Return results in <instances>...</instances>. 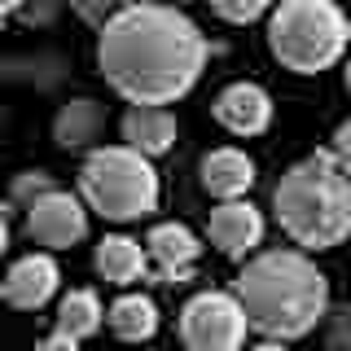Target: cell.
Instances as JSON below:
<instances>
[{"instance_id": "cell-3", "label": "cell", "mask_w": 351, "mask_h": 351, "mask_svg": "<svg viewBox=\"0 0 351 351\" xmlns=\"http://www.w3.org/2000/svg\"><path fill=\"white\" fill-rule=\"evenodd\" d=\"M277 224L294 246L307 250H329L351 237V171L329 154L294 162L272 189Z\"/></svg>"}, {"instance_id": "cell-27", "label": "cell", "mask_w": 351, "mask_h": 351, "mask_svg": "<svg viewBox=\"0 0 351 351\" xmlns=\"http://www.w3.org/2000/svg\"><path fill=\"white\" fill-rule=\"evenodd\" d=\"M0 299H5V294H0Z\"/></svg>"}, {"instance_id": "cell-26", "label": "cell", "mask_w": 351, "mask_h": 351, "mask_svg": "<svg viewBox=\"0 0 351 351\" xmlns=\"http://www.w3.org/2000/svg\"><path fill=\"white\" fill-rule=\"evenodd\" d=\"M167 5H184V0H167Z\"/></svg>"}, {"instance_id": "cell-1", "label": "cell", "mask_w": 351, "mask_h": 351, "mask_svg": "<svg viewBox=\"0 0 351 351\" xmlns=\"http://www.w3.org/2000/svg\"><path fill=\"white\" fill-rule=\"evenodd\" d=\"M97 66L119 97L167 106L197 84L206 66V40L193 18L167 0L123 5L101 22Z\"/></svg>"}, {"instance_id": "cell-24", "label": "cell", "mask_w": 351, "mask_h": 351, "mask_svg": "<svg viewBox=\"0 0 351 351\" xmlns=\"http://www.w3.org/2000/svg\"><path fill=\"white\" fill-rule=\"evenodd\" d=\"M22 5H27V0H0V18L14 14V9H22Z\"/></svg>"}, {"instance_id": "cell-14", "label": "cell", "mask_w": 351, "mask_h": 351, "mask_svg": "<svg viewBox=\"0 0 351 351\" xmlns=\"http://www.w3.org/2000/svg\"><path fill=\"white\" fill-rule=\"evenodd\" d=\"M97 272L110 281V285H132V281H145L149 272V250L141 246L136 237H123V233H110L97 241Z\"/></svg>"}, {"instance_id": "cell-10", "label": "cell", "mask_w": 351, "mask_h": 351, "mask_svg": "<svg viewBox=\"0 0 351 351\" xmlns=\"http://www.w3.org/2000/svg\"><path fill=\"white\" fill-rule=\"evenodd\" d=\"M58 281H62V272H58V263L49 255H27L5 272L0 294H5V303L22 307V312H36V307H44L53 294H58Z\"/></svg>"}, {"instance_id": "cell-18", "label": "cell", "mask_w": 351, "mask_h": 351, "mask_svg": "<svg viewBox=\"0 0 351 351\" xmlns=\"http://www.w3.org/2000/svg\"><path fill=\"white\" fill-rule=\"evenodd\" d=\"M211 9L224 22H233V27H246V22H255L268 9V0H211Z\"/></svg>"}, {"instance_id": "cell-22", "label": "cell", "mask_w": 351, "mask_h": 351, "mask_svg": "<svg viewBox=\"0 0 351 351\" xmlns=\"http://www.w3.org/2000/svg\"><path fill=\"white\" fill-rule=\"evenodd\" d=\"M329 343H351V307L334 312V334H329Z\"/></svg>"}, {"instance_id": "cell-21", "label": "cell", "mask_w": 351, "mask_h": 351, "mask_svg": "<svg viewBox=\"0 0 351 351\" xmlns=\"http://www.w3.org/2000/svg\"><path fill=\"white\" fill-rule=\"evenodd\" d=\"M334 158L343 162V171H351V119L338 128V136H334Z\"/></svg>"}, {"instance_id": "cell-19", "label": "cell", "mask_w": 351, "mask_h": 351, "mask_svg": "<svg viewBox=\"0 0 351 351\" xmlns=\"http://www.w3.org/2000/svg\"><path fill=\"white\" fill-rule=\"evenodd\" d=\"M44 189H53V176H44V171H22L18 180H14V202L27 211V206L36 202Z\"/></svg>"}, {"instance_id": "cell-7", "label": "cell", "mask_w": 351, "mask_h": 351, "mask_svg": "<svg viewBox=\"0 0 351 351\" xmlns=\"http://www.w3.org/2000/svg\"><path fill=\"white\" fill-rule=\"evenodd\" d=\"M27 233H31V241H40L49 250L75 246L88 233V202L66 189H44L27 206Z\"/></svg>"}, {"instance_id": "cell-5", "label": "cell", "mask_w": 351, "mask_h": 351, "mask_svg": "<svg viewBox=\"0 0 351 351\" xmlns=\"http://www.w3.org/2000/svg\"><path fill=\"white\" fill-rule=\"evenodd\" d=\"M80 197L88 202V211L128 224L158 206V171H154L149 154L132 145H101L84 158Z\"/></svg>"}, {"instance_id": "cell-11", "label": "cell", "mask_w": 351, "mask_h": 351, "mask_svg": "<svg viewBox=\"0 0 351 351\" xmlns=\"http://www.w3.org/2000/svg\"><path fill=\"white\" fill-rule=\"evenodd\" d=\"M215 119L237 136H259L263 128L272 123V97L263 93L259 84H228L224 93L215 97Z\"/></svg>"}, {"instance_id": "cell-23", "label": "cell", "mask_w": 351, "mask_h": 351, "mask_svg": "<svg viewBox=\"0 0 351 351\" xmlns=\"http://www.w3.org/2000/svg\"><path fill=\"white\" fill-rule=\"evenodd\" d=\"M5 250H9V215L0 211V255H5Z\"/></svg>"}, {"instance_id": "cell-15", "label": "cell", "mask_w": 351, "mask_h": 351, "mask_svg": "<svg viewBox=\"0 0 351 351\" xmlns=\"http://www.w3.org/2000/svg\"><path fill=\"white\" fill-rule=\"evenodd\" d=\"M255 184V162L241 149H211L202 158V189L211 197H246Z\"/></svg>"}, {"instance_id": "cell-4", "label": "cell", "mask_w": 351, "mask_h": 351, "mask_svg": "<svg viewBox=\"0 0 351 351\" xmlns=\"http://www.w3.org/2000/svg\"><path fill=\"white\" fill-rule=\"evenodd\" d=\"M351 22L334 0H281L268 22V49L285 71L316 75L343 58Z\"/></svg>"}, {"instance_id": "cell-6", "label": "cell", "mask_w": 351, "mask_h": 351, "mask_svg": "<svg viewBox=\"0 0 351 351\" xmlns=\"http://www.w3.org/2000/svg\"><path fill=\"white\" fill-rule=\"evenodd\" d=\"M246 334H250V325H246L237 294L202 290L180 307V338L193 351H233L246 343Z\"/></svg>"}, {"instance_id": "cell-8", "label": "cell", "mask_w": 351, "mask_h": 351, "mask_svg": "<svg viewBox=\"0 0 351 351\" xmlns=\"http://www.w3.org/2000/svg\"><path fill=\"white\" fill-rule=\"evenodd\" d=\"M206 233H211V241L219 246V255L246 259L250 250L259 246V237H263V215L246 202V197H219Z\"/></svg>"}, {"instance_id": "cell-13", "label": "cell", "mask_w": 351, "mask_h": 351, "mask_svg": "<svg viewBox=\"0 0 351 351\" xmlns=\"http://www.w3.org/2000/svg\"><path fill=\"white\" fill-rule=\"evenodd\" d=\"M123 141L132 149L158 158V154H167L176 145V119L154 101H132L123 114Z\"/></svg>"}, {"instance_id": "cell-20", "label": "cell", "mask_w": 351, "mask_h": 351, "mask_svg": "<svg viewBox=\"0 0 351 351\" xmlns=\"http://www.w3.org/2000/svg\"><path fill=\"white\" fill-rule=\"evenodd\" d=\"M75 9H80V18H88V22H106L114 9H123V0H71Z\"/></svg>"}, {"instance_id": "cell-2", "label": "cell", "mask_w": 351, "mask_h": 351, "mask_svg": "<svg viewBox=\"0 0 351 351\" xmlns=\"http://www.w3.org/2000/svg\"><path fill=\"white\" fill-rule=\"evenodd\" d=\"M250 334L263 338V347L294 343L321 325L329 307V281L303 250H263L241 268L233 285Z\"/></svg>"}, {"instance_id": "cell-9", "label": "cell", "mask_w": 351, "mask_h": 351, "mask_svg": "<svg viewBox=\"0 0 351 351\" xmlns=\"http://www.w3.org/2000/svg\"><path fill=\"white\" fill-rule=\"evenodd\" d=\"M145 250H149V259L158 263V281H167V285L189 281L193 263L202 255L193 228H184V224H154L149 237H145Z\"/></svg>"}, {"instance_id": "cell-25", "label": "cell", "mask_w": 351, "mask_h": 351, "mask_svg": "<svg viewBox=\"0 0 351 351\" xmlns=\"http://www.w3.org/2000/svg\"><path fill=\"white\" fill-rule=\"evenodd\" d=\"M343 80H347V88H351V62H347V71H343Z\"/></svg>"}, {"instance_id": "cell-12", "label": "cell", "mask_w": 351, "mask_h": 351, "mask_svg": "<svg viewBox=\"0 0 351 351\" xmlns=\"http://www.w3.org/2000/svg\"><path fill=\"white\" fill-rule=\"evenodd\" d=\"M101 303H97L93 290H71L58 303V316H53V334L44 338V347H80L84 338H93L101 329Z\"/></svg>"}, {"instance_id": "cell-16", "label": "cell", "mask_w": 351, "mask_h": 351, "mask_svg": "<svg viewBox=\"0 0 351 351\" xmlns=\"http://www.w3.org/2000/svg\"><path fill=\"white\" fill-rule=\"evenodd\" d=\"M101 128H106V110L97 106V101H88V97H80V101H71V106H62L58 119H53V136H58L62 149H84V145H93V141L101 136Z\"/></svg>"}, {"instance_id": "cell-17", "label": "cell", "mask_w": 351, "mask_h": 351, "mask_svg": "<svg viewBox=\"0 0 351 351\" xmlns=\"http://www.w3.org/2000/svg\"><path fill=\"white\" fill-rule=\"evenodd\" d=\"M110 329H114V338H123V343H145L154 338V329H158V307H154L149 294H123V299H114V307L106 312Z\"/></svg>"}]
</instances>
